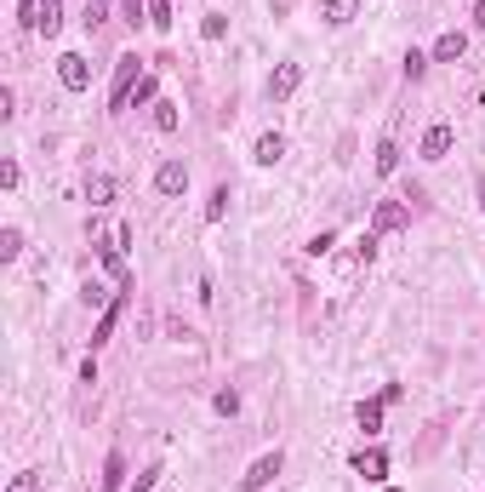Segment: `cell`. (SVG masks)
<instances>
[{
	"label": "cell",
	"instance_id": "21",
	"mask_svg": "<svg viewBox=\"0 0 485 492\" xmlns=\"http://www.w3.org/2000/svg\"><path fill=\"white\" fill-rule=\"evenodd\" d=\"M154 127H160V132H178V103H154Z\"/></svg>",
	"mask_w": 485,
	"mask_h": 492
},
{
	"label": "cell",
	"instance_id": "22",
	"mask_svg": "<svg viewBox=\"0 0 485 492\" xmlns=\"http://www.w3.org/2000/svg\"><path fill=\"white\" fill-rule=\"evenodd\" d=\"M200 35H206V40H223V35H229V18H223V12H212V18L200 23Z\"/></svg>",
	"mask_w": 485,
	"mask_h": 492
},
{
	"label": "cell",
	"instance_id": "9",
	"mask_svg": "<svg viewBox=\"0 0 485 492\" xmlns=\"http://www.w3.org/2000/svg\"><path fill=\"white\" fill-rule=\"evenodd\" d=\"M359 18V0H320V23L325 29H349Z\"/></svg>",
	"mask_w": 485,
	"mask_h": 492
},
{
	"label": "cell",
	"instance_id": "26",
	"mask_svg": "<svg viewBox=\"0 0 485 492\" xmlns=\"http://www.w3.org/2000/svg\"><path fill=\"white\" fill-rule=\"evenodd\" d=\"M137 103H154V75H143V81L132 86V103H126V110H137Z\"/></svg>",
	"mask_w": 485,
	"mask_h": 492
},
{
	"label": "cell",
	"instance_id": "8",
	"mask_svg": "<svg viewBox=\"0 0 485 492\" xmlns=\"http://www.w3.org/2000/svg\"><path fill=\"white\" fill-rule=\"evenodd\" d=\"M154 189H160V195H183V189H189V166H183V161H160Z\"/></svg>",
	"mask_w": 485,
	"mask_h": 492
},
{
	"label": "cell",
	"instance_id": "6",
	"mask_svg": "<svg viewBox=\"0 0 485 492\" xmlns=\"http://www.w3.org/2000/svg\"><path fill=\"white\" fill-rule=\"evenodd\" d=\"M126 292H132V281H120V292L103 303V315H98V332H91V349L98 344H108V332H115V321H120V310H126Z\"/></svg>",
	"mask_w": 485,
	"mask_h": 492
},
{
	"label": "cell",
	"instance_id": "23",
	"mask_svg": "<svg viewBox=\"0 0 485 492\" xmlns=\"http://www.w3.org/2000/svg\"><path fill=\"white\" fill-rule=\"evenodd\" d=\"M212 407L223 412V418H234V412H240V395H234V390H217V395H212Z\"/></svg>",
	"mask_w": 485,
	"mask_h": 492
},
{
	"label": "cell",
	"instance_id": "27",
	"mask_svg": "<svg viewBox=\"0 0 485 492\" xmlns=\"http://www.w3.org/2000/svg\"><path fill=\"white\" fill-rule=\"evenodd\" d=\"M18 18L23 29H40V0H18Z\"/></svg>",
	"mask_w": 485,
	"mask_h": 492
},
{
	"label": "cell",
	"instance_id": "32",
	"mask_svg": "<svg viewBox=\"0 0 485 492\" xmlns=\"http://www.w3.org/2000/svg\"><path fill=\"white\" fill-rule=\"evenodd\" d=\"M474 195H480V212H485V172L474 178Z\"/></svg>",
	"mask_w": 485,
	"mask_h": 492
},
{
	"label": "cell",
	"instance_id": "30",
	"mask_svg": "<svg viewBox=\"0 0 485 492\" xmlns=\"http://www.w3.org/2000/svg\"><path fill=\"white\" fill-rule=\"evenodd\" d=\"M108 18V6H103V0H91V6H86V29H98Z\"/></svg>",
	"mask_w": 485,
	"mask_h": 492
},
{
	"label": "cell",
	"instance_id": "17",
	"mask_svg": "<svg viewBox=\"0 0 485 492\" xmlns=\"http://www.w3.org/2000/svg\"><path fill=\"white\" fill-rule=\"evenodd\" d=\"M371 166H377V178H388L400 166V144H394V137H383V144H377V161H371Z\"/></svg>",
	"mask_w": 485,
	"mask_h": 492
},
{
	"label": "cell",
	"instance_id": "12",
	"mask_svg": "<svg viewBox=\"0 0 485 492\" xmlns=\"http://www.w3.org/2000/svg\"><path fill=\"white\" fill-rule=\"evenodd\" d=\"M252 155H257V166H274L280 155H286V137H280V132H263V137H257V149H252Z\"/></svg>",
	"mask_w": 485,
	"mask_h": 492
},
{
	"label": "cell",
	"instance_id": "28",
	"mask_svg": "<svg viewBox=\"0 0 485 492\" xmlns=\"http://www.w3.org/2000/svg\"><path fill=\"white\" fill-rule=\"evenodd\" d=\"M160 475H166L160 464H149V470H143V475H137V481H132V492H154V481H160Z\"/></svg>",
	"mask_w": 485,
	"mask_h": 492
},
{
	"label": "cell",
	"instance_id": "5",
	"mask_svg": "<svg viewBox=\"0 0 485 492\" xmlns=\"http://www.w3.org/2000/svg\"><path fill=\"white\" fill-rule=\"evenodd\" d=\"M451 144H457V132H451L446 120H440V127H429V132H422L417 155H422V161H446V155H451Z\"/></svg>",
	"mask_w": 485,
	"mask_h": 492
},
{
	"label": "cell",
	"instance_id": "31",
	"mask_svg": "<svg viewBox=\"0 0 485 492\" xmlns=\"http://www.w3.org/2000/svg\"><path fill=\"white\" fill-rule=\"evenodd\" d=\"M474 29H485V0H474Z\"/></svg>",
	"mask_w": 485,
	"mask_h": 492
},
{
	"label": "cell",
	"instance_id": "33",
	"mask_svg": "<svg viewBox=\"0 0 485 492\" xmlns=\"http://www.w3.org/2000/svg\"><path fill=\"white\" fill-rule=\"evenodd\" d=\"M383 492H400V487H383Z\"/></svg>",
	"mask_w": 485,
	"mask_h": 492
},
{
	"label": "cell",
	"instance_id": "29",
	"mask_svg": "<svg viewBox=\"0 0 485 492\" xmlns=\"http://www.w3.org/2000/svg\"><path fill=\"white\" fill-rule=\"evenodd\" d=\"M0 189H18V161H0Z\"/></svg>",
	"mask_w": 485,
	"mask_h": 492
},
{
	"label": "cell",
	"instance_id": "10",
	"mask_svg": "<svg viewBox=\"0 0 485 492\" xmlns=\"http://www.w3.org/2000/svg\"><path fill=\"white\" fill-rule=\"evenodd\" d=\"M463 52H468V35H463V29H446V35L434 40V52H429V57H434V64H457Z\"/></svg>",
	"mask_w": 485,
	"mask_h": 492
},
{
	"label": "cell",
	"instance_id": "1",
	"mask_svg": "<svg viewBox=\"0 0 485 492\" xmlns=\"http://www.w3.org/2000/svg\"><path fill=\"white\" fill-rule=\"evenodd\" d=\"M137 64H143L137 52H120V57H115V81H108V110H115V115L132 103V86L143 81V69H137Z\"/></svg>",
	"mask_w": 485,
	"mask_h": 492
},
{
	"label": "cell",
	"instance_id": "18",
	"mask_svg": "<svg viewBox=\"0 0 485 492\" xmlns=\"http://www.w3.org/2000/svg\"><path fill=\"white\" fill-rule=\"evenodd\" d=\"M223 218H229V183H217L206 201V224H223Z\"/></svg>",
	"mask_w": 485,
	"mask_h": 492
},
{
	"label": "cell",
	"instance_id": "3",
	"mask_svg": "<svg viewBox=\"0 0 485 492\" xmlns=\"http://www.w3.org/2000/svg\"><path fill=\"white\" fill-rule=\"evenodd\" d=\"M57 81H64L69 92H86L91 86V64L81 52H64V57H57Z\"/></svg>",
	"mask_w": 485,
	"mask_h": 492
},
{
	"label": "cell",
	"instance_id": "20",
	"mask_svg": "<svg viewBox=\"0 0 485 492\" xmlns=\"http://www.w3.org/2000/svg\"><path fill=\"white\" fill-rule=\"evenodd\" d=\"M18 252H23V229H0V258L12 264Z\"/></svg>",
	"mask_w": 485,
	"mask_h": 492
},
{
	"label": "cell",
	"instance_id": "24",
	"mask_svg": "<svg viewBox=\"0 0 485 492\" xmlns=\"http://www.w3.org/2000/svg\"><path fill=\"white\" fill-rule=\"evenodd\" d=\"M149 23L154 29H171V0H149Z\"/></svg>",
	"mask_w": 485,
	"mask_h": 492
},
{
	"label": "cell",
	"instance_id": "19",
	"mask_svg": "<svg viewBox=\"0 0 485 492\" xmlns=\"http://www.w3.org/2000/svg\"><path fill=\"white\" fill-rule=\"evenodd\" d=\"M429 64H434V57H429V52H417V46H411L400 69H405V81H422V75H429Z\"/></svg>",
	"mask_w": 485,
	"mask_h": 492
},
{
	"label": "cell",
	"instance_id": "13",
	"mask_svg": "<svg viewBox=\"0 0 485 492\" xmlns=\"http://www.w3.org/2000/svg\"><path fill=\"white\" fill-rule=\"evenodd\" d=\"M86 201H91V206H108V201H115V178H108V172H91V178H86Z\"/></svg>",
	"mask_w": 485,
	"mask_h": 492
},
{
	"label": "cell",
	"instance_id": "2",
	"mask_svg": "<svg viewBox=\"0 0 485 492\" xmlns=\"http://www.w3.org/2000/svg\"><path fill=\"white\" fill-rule=\"evenodd\" d=\"M371 229H377V235L411 229V206H405V201H377V212H371Z\"/></svg>",
	"mask_w": 485,
	"mask_h": 492
},
{
	"label": "cell",
	"instance_id": "14",
	"mask_svg": "<svg viewBox=\"0 0 485 492\" xmlns=\"http://www.w3.org/2000/svg\"><path fill=\"white\" fill-rule=\"evenodd\" d=\"M383 395H371V401H359V429H366V435H377V429H383Z\"/></svg>",
	"mask_w": 485,
	"mask_h": 492
},
{
	"label": "cell",
	"instance_id": "4",
	"mask_svg": "<svg viewBox=\"0 0 485 492\" xmlns=\"http://www.w3.org/2000/svg\"><path fill=\"white\" fill-rule=\"evenodd\" d=\"M280 470H286V458H280V452H269V458H257V464H252V470L240 475V492H263V487H269V481H274Z\"/></svg>",
	"mask_w": 485,
	"mask_h": 492
},
{
	"label": "cell",
	"instance_id": "7",
	"mask_svg": "<svg viewBox=\"0 0 485 492\" xmlns=\"http://www.w3.org/2000/svg\"><path fill=\"white\" fill-rule=\"evenodd\" d=\"M297 86H303V64H280V69L269 75V103H286Z\"/></svg>",
	"mask_w": 485,
	"mask_h": 492
},
{
	"label": "cell",
	"instance_id": "15",
	"mask_svg": "<svg viewBox=\"0 0 485 492\" xmlns=\"http://www.w3.org/2000/svg\"><path fill=\"white\" fill-rule=\"evenodd\" d=\"M57 29H64V0H40V35L52 40Z\"/></svg>",
	"mask_w": 485,
	"mask_h": 492
},
{
	"label": "cell",
	"instance_id": "16",
	"mask_svg": "<svg viewBox=\"0 0 485 492\" xmlns=\"http://www.w3.org/2000/svg\"><path fill=\"white\" fill-rule=\"evenodd\" d=\"M120 481H126V458L108 452V458H103V492H120Z\"/></svg>",
	"mask_w": 485,
	"mask_h": 492
},
{
	"label": "cell",
	"instance_id": "25",
	"mask_svg": "<svg viewBox=\"0 0 485 492\" xmlns=\"http://www.w3.org/2000/svg\"><path fill=\"white\" fill-rule=\"evenodd\" d=\"M6 492H40V470H23V475H12V487Z\"/></svg>",
	"mask_w": 485,
	"mask_h": 492
},
{
	"label": "cell",
	"instance_id": "11",
	"mask_svg": "<svg viewBox=\"0 0 485 492\" xmlns=\"http://www.w3.org/2000/svg\"><path fill=\"white\" fill-rule=\"evenodd\" d=\"M354 475H359V481H383V475H388V452H377V447L354 452Z\"/></svg>",
	"mask_w": 485,
	"mask_h": 492
}]
</instances>
